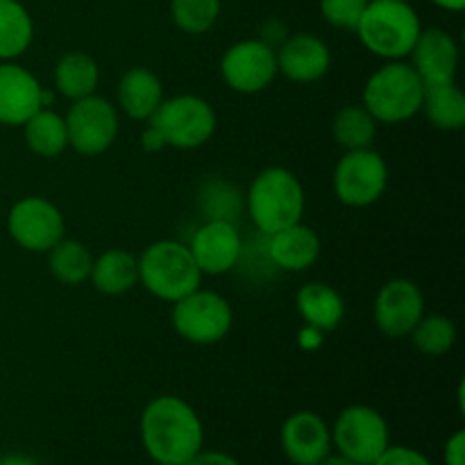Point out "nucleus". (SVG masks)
I'll list each match as a JSON object with an SVG mask.
<instances>
[{"label": "nucleus", "mask_w": 465, "mask_h": 465, "mask_svg": "<svg viewBox=\"0 0 465 465\" xmlns=\"http://www.w3.org/2000/svg\"><path fill=\"white\" fill-rule=\"evenodd\" d=\"M139 434L145 454L159 465H184L204 445L198 411L177 395H157L145 404Z\"/></svg>", "instance_id": "nucleus-1"}, {"label": "nucleus", "mask_w": 465, "mask_h": 465, "mask_svg": "<svg viewBox=\"0 0 465 465\" xmlns=\"http://www.w3.org/2000/svg\"><path fill=\"white\" fill-rule=\"evenodd\" d=\"M420 18L404 0H371L357 25L359 41L375 57L402 62L420 36Z\"/></svg>", "instance_id": "nucleus-2"}, {"label": "nucleus", "mask_w": 465, "mask_h": 465, "mask_svg": "<svg viewBox=\"0 0 465 465\" xmlns=\"http://www.w3.org/2000/svg\"><path fill=\"white\" fill-rule=\"evenodd\" d=\"M248 213L254 227L266 236L295 225L304 213L302 182L289 168H263L250 184Z\"/></svg>", "instance_id": "nucleus-3"}, {"label": "nucleus", "mask_w": 465, "mask_h": 465, "mask_svg": "<svg viewBox=\"0 0 465 465\" xmlns=\"http://www.w3.org/2000/svg\"><path fill=\"white\" fill-rule=\"evenodd\" d=\"M136 262H139L141 286L163 302H177L200 289V282H203V272L189 245L180 241H154L141 252Z\"/></svg>", "instance_id": "nucleus-4"}, {"label": "nucleus", "mask_w": 465, "mask_h": 465, "mask_svg": "<svg viewBox=\"0 0 465 465\" xmlns=\"http://www.w3.org/2000/svg\"><path fill=\"white\" fill-rule=\"evenodd\" d=\"M425 82L411 64L389 62L377 68L363 86V107L377 123L398 125L416 116L422 107Z\"/></svg>", "instance_id": "nucleus-5"}, {"label": "nucleus", "mask_w": 465, "mask_h": 465, "mask_svg": "<svg viewBox=\"0 0 465 465\" xmlns=\"http://www.w3.org/2000/svg\"><path fill=\"white\" fill-rule=\"evenodd\" d=\"M153 130L159 132L163 143L177 150H195L209 143L216 132L218 118L212 104L193 94L163 98L148 118Z\"/></svg>", "instance_id": "nucleus-6"}, {"label": "nucleus", "mask_w": 465, "mask_h": 465, "mask_svg": "<svg viewBox=\"0 0 465 465\" xmlns=\"http://www.w3.org/2000/svg\"><path fill=\"white\" fill-rule=\"evenodd\" d=\"M331 448L357 465H372L391 445L389 422L368 404H350L334 420Z\"/></svg>", "instance_id": "nucleus-7"}, {"label": "nucleus", "mask_w": 465, "mask_h": 465, "mask_svg": "<svg viewBox=\"0 0 465 465\" xmlns=\"http://www.w3.org/2000/svg\"><path fill=\"white\" fill-rule=\"evenodd\" d=\"M173 330L193 345H213L225 339L234 322L230 302L216 291L195 289L173 302Z\"/></svg>", "instance_id": "nucleus-8"}, {"label": "nucleus", "mask_w": 465, "mask_h": 465, "mask_svg": "<svg viewBox=\"0 0 465 465\" xmlns=\"http://www.w3.org/2000/svg\"><path fill=\"white\" fill-rule=\"evenodd\" d=\"M334 195L345 207L363 209L375 204L389 186V166L377 150H345L331 177Z\"/></svg>", "instance_id": "nucleus-9"}, {"label": "nucleus", "mask_w": 465, "mask_h": 465, "mask_svg": "<svg viewBox=\"0 0 465 465\" xmlns=\"http://www.w3.org/2000/svg\"><path fill=\"white\" fill-rule=\"evenodd\" d=\"M64 121H66L68 148L84 157L107 153L116 141L118 127H121L116 104L95 94L73 100Z\"/></svg>", "instance_id": "nucleus-10"}, {"label": "nucleus", "mask_w": 465, "mask_h": 465, "mask_svg": "<svg viewBox=\"0 0 465 465\" xmlns=\"http://www.w3.org/2000/svg\"><path fill=\"white\" fill-rule=\"evenodd\" d=\"M7 232L16 245L30 252H48L64 239L66 221L57 204L41 195H27L14 203L7 213Z\"/></svg>", "instance_id": "nucleus-11"}, {"label": "nucleus", "mask_w": 465, "mask_h": 465, "mask_svg": "<svg viewBox=\"0 0 465 465\" xmlns=\"http://www.w3.org/2000/svg\"><path fill=\"white\" fill-rule=\"evenodd\" d=\"M221 77L236 94H262L277 77L275 50L262 39L236 41L223 53Z\"/></svg>", "instance_id": "nucleus-12"}, {"label": "nucleus", "mask_w": 465, "mask_h": 465, "mask_svg": "<svg viewBox=\"0 0 465 465\" xmlns=\"http://www.w3.org/2000/svg\"><path fill=\"white\" fill-rule=\"evenodd\" d=\"M377 330L389 339H407L425 316V295L416 282L407 277L389 280L375 295L372 304Z\"/></svg>", "instance_id": "nucleus-13"}, {"label": "nucleus", "mask_w": 465, "mask_h": 465, "mask_svg": "<svg viewBox=\"0 0 465 465\" xmlns=\"http://www.w3.org/2000/svg\"><path fill=\"white\" fill-rule=\"evenodd\" d=\"M189 250L203 275L218 277L236 268L241 254H243V239H241V232L236 230L234 221L209 218L204 225L193 232Z\"/></svg>", "instance_id": "nucleus-14"}, {"label": "nucleus", "mask_w": 465, "mask_h": 465, "mask_svg": "<svg viewBox=\"0 0 465 465\" xmlns=\"http://www.w3.org/2000/svg\"><path fill=\"white\" fill-rule=\"evenodd\" d=\"M48 103V94L30 68L0 62V125L23 127Z\"/></svg>", "instance_id": "nucleus-15"}, {"label": "nucleus", "mask_w": 465, "mask_h": 465, "mask_svg": "<svg viewBox=\"0 0 465 465\" xmlns=\"http://www.w3.org/2000/svg\"><path fill=\"white\" fill-rule=\"evenodd\" d=\"M280 443L293 465H318L331 454V430L316 411L291 413L280 431Z\"/></svg>", "instance_id": "nucleus-16"}, {"label": "nucleus", "mask_w": 465, "mask_h": 465, "mask_svg": "<svg viewBox=\"0 0 465 465\" xmlns=\"http://www.w3.org/2000/svg\"><path fill=\"white\" fill-rule=\"evenodd\" d=\"M277 54V73L298 84H312L322 80L331 68V53L325 41L309 32L289 36Z\"/></svg>", "instance_id": "nucleus-17"}, {"label": "nucleus", "mask_w": 465, "mask_h": 465, "mask_svg": "<svg viewBox=\"0 0 465 465\" xmlns=\"http://www.w3.org/2000/svg\"><path fill=\"white\" fill-rule=\"evenodd\" d=\"M411 66L420 75L425 86L454 82L459 68V45L454 36L443 27L420 30L411 50Z\"/></svg>", "instance_id": "nucleus-18"}, {"label": "nucleus", "mask_w": 465, "mask_h": 465, "mask_svg": "<svg viewBox=\"0 0 465 465\" xmlns=\"http://www.w3.org/2000/svg\"><path fill=\"white\" fill-rule=\"evenodd\" d=\"M268 259L286 272H302L321 257V236L302 221L268 236Z\"/></svg>", "instance_id": "nucleus-19"}, {"label": "nucleus", "mask_w": 465, "mask_h": 465, "mask_svg": "<svg viewBox=\"0 0 465 465\" xmlns=\"http://www.w3.org/2000/svg\"><path fill=\"white\" fill-rule=\"evenodd\" d=\"M118 107L132 121L145 123L163 100V86L157 73L145 66H134L125 71L116 86Z\"/></svg>", "instance_id": "nucleus-20"}, {"label": "nucleus", "mask_w": 465, "mask_h": 465, "mask_svg": "<svg viewBox=\"0 0 465 465\" xmlns=\"http://www.w3.org/2000/svg\"><path fill=\"white\" fill-rule=\"evenodd\" d=\"M295 309L307 322V327L327 334L343 322V295L325 282H309L295 293Z\"/></svg>", "instance_id": "nucleus-21"}, {"label": "nucleus", "mask_w": 465, "mask_h": 465, "mask_svg": "<svg viewBox=\"0 0 465 465\" xmlns=\"http://www.w3.org/2000/svg\"><path fill=\"white\" fill-rule=\"evenodd\" d=\"M89 280L98 293L125 295L139 284V262L130 250L112 248L94 259Z\"/></svg>", "instance_id": "nucleus-22"}, {"label": "nucleus", "mask_w": 465, "mask_h": 465, "mask_svg": "<svg viewBox=\"0 0 465 465\" xmlns=\"http://www.w3.org/2000/svg\"><path fill=\"white\" fill-rule=\"evenodd\" d=\"M100 82V66L91 54L73 50L59 57L54 66V89L59 95L73 100L94 95Z\"/></svg>", "instance_id": "nucleus-23"}, {"label": "nucleus", "mask_w": 465, "mask_h": 465, "mask_svg": "<svg viewBox=\"0 0 465 465\" xmlns=\"http://www.w3.org/2000/svg\"><path fill=\"white\" fill-rule=\"evenodd\" d=\"M427 121L440 132H459L465 127V94L457 82L425 86L422 107Z\"/></svg>", "instance_id": "nucleus-24"}, {"label": "nucleus", "mask_w": 465, "mask_h": 465, "mask_svg": "<svg viewBox=\"0 0 465 465\" xmlns=\"http://www.w3.org/2000/svg\"><path fill=\"white\" fill-rule=\"evenodd\" d=\"M35 23L18 0H0V62H16L32 45Z\"/></svg>", "instance_id": "nucleus-25"}, {"label": "nucleus", "mask_w": 465, "mask_h": 465, "mask_svg": "<svg viewBox=\"0 0 465 465\" xmlns=\"http://www.w3.org/2000/svg\"><path fill=\"white\" fill-rule=\"evenodd\" d=\"M23 136H25L27 148L45 159L59 157V154L68 148L66 121H64L62 114L53 112V109L41 107L39 112L23 125Z\"/></svg>", "instance_id": "nucleus-26"}, {"label": "nucleus", "mask_w": 465, "mask_h": 465, "mask_svg": "<svg viewBox=\"0 0 465 465\" xmlns=\"http://www.w3.org/2000/svg\"><path fill=\"white\" fill-rule=\"evenodd\" d=\"M380 123L363 104H345L331 118V136L343 150L372 148Z\"/></svg>", "instance_id": "nucleus-27"}, {"label": "nucleus", "mask_w": 465, "mask_h": 465, "mask_svg": "<svg viewBox=\"0 0 465 465\" xmlns=\"http://www.w3.org/2000/svg\"><path fill=\"white\" fill-rule=\"evenodd\" d=\"M94 257L89 248L75 239H66L53 245L48 250V268L54 280L64 286H80L89 280Z\"/></svg>", "instance_id": "nucleus-28"}, {"label": "nucleus", "mask_w": 465, "mask_h": 465, "mask_svg": "<svg viewBox=\"0 0 465 465\" xmlns=\"http://www.w3.org/2000/svg\"><path fill=\"white\" fill-rule=\"evenodd\" d=\"M409 339L413 348L425 357H443L457 343V325L443 313H430V316L425 313L411 330Z\"/></svg>", "instance_id": "nucleus-29"}, {"label": "nucleus", "mask_w": 465, "mask_h": 465, "mask_svg": "<svg viewBox=\"0 0 465 465\" xmlns=\"http://www.w3.org/2000/svg\"><path fill=\"white\" fill-rule=\"evenodd\" d=\"M221 16V0H171V18L186 35H204Z\"/></svg>", "instance_id": "nucleus-30"}, {"label": "nucleus", "mask_w": 465, "mask_h": 465, "mask_svg": "<svg viewBox=\"0 0 465 465\" xmlns=\"http://www.w3.org/2000/svg\"><path fill=\"white\" fill-rule=\"evenodd\" d=\"M371 0H321V14L330 25L339 30H357Z\"/></svg>", "instance_id": "nucleus-31"}, {"label": "nucleus", "mask_w": 465, "mask_h": 465, "mask_svg": "<svg viewBox=\"0 0 465 465\" xmlns=\"http://www.w3.org/2000/svg\"><path fill=\"white\" fill-rule=\"evenodd\" d=\"M372 465H434L430 459L418 450L407 448V445H389Z\"/></svg>", "instance_id": "nucleus-32"}, {"label": "nucleus", "mask_w": 465, "mask_h": 465, "mask_svg": "<svg viewBox=\"0 0 465 465\" xmlns=\"http://www.w3.org/2000/svg\"><path fill=\"white\" fill-rule=\"evenodd\" d=\"M445 465H465V431H454L443 450Z\"/></svg>", "instance_id": "nucleus-33"}, {"label": "nucleus", "mask_w": 465, "mask_h": 465, "mask_svg": "<svg viewBox=\"0 0 465 465\" xmlns=\"http://www.w3.org/2000/svg\"><path fill=\"white\" fill-rule=\"evenodd\" d=\"M184 465H241L232 454L221 452V450H200L193 459Z\"/></svg>", "instance_id": "nucleus-34"}, {"label": "nucleus", "mask_w": 465, "mask_h": 465, "mask_svg": "<svg viewBox=\"0 0 465 465\" xmlns=\"http://www.w3.org/2000/svg\"><path fill=\"white\" fill-rule=\"evenodd\" d=\"M143 145H145V150H162V148H166V143H163V139L162 136H159V132L157 130H153V127H145V132H143Z\"/></svg>", "instance_id": "nucleus-35"}, {"label": "nucleus", "mask_w": 465, "mask_h": 465, "mask_svg": "<svg viewBox=\"0 0 465 465\" xmlns=\"http://www.w3.org/2000/svg\"><path fill=\"white\" fill-rule=\"evenodd\" d=\"M0 465H39L35 457H30V454H21V452H14V454H7V457L0 459Z\"/></svg>", "instance_id": "nucleus-36"}, {"label": "nucleus", "mask_w": 465, "mask_h": 465, "mask_svg": "<svg viewBox=\"0 0 465 465\" xmlns=\"http://www.w3.org/2000/svg\"><path fill=\"white\" fill-rule=\"evenodd\" d=\"M431 3L445 12H463L465 7V0H431Z\"/></svg>", "instance_id": "nucleus-37"}, {"label": "nucleus", "mask_w": 465, "mask_h": 465, "mask_svg": "<svg viewBox=\"0 0 465 465\" xmlns=\"http://www.w3.org/2000/svg\"><path fill=\"white\" fill-rule=\"evenodd\" d=\"M318 465H357V463L350 461V459H345V457H341V454L336 452V454H330V457L322 459Z\"/></svg>", "instance_id": "nucleus-38"}, {"label": "nucleus", "mask_w": 465, "mask_h": 465, "mask_svg": "<svg viewBox=\"0 0 465 465\" xmlns=\"http://www.w3.org/2000/svg\"><path fill=\"white\" fill-rule=\"evenodd\" d=\"M404 3H411V0H404Z\"/></svg>", "instance_id": "nucleus-39"}, {"label": "nucleus", "mask_w": 465, "mask_h": 465, "mask_svg": "<svg viewBox=\"0 0 465 465\" xmlns=\"http://www.w3.org/2000/svg\"><path fill=\"white\" fill-rule=\"evenodd\" d=\"M154 465H159V463H154Z\"/></svg>", "instance_id": "nucleus-40"}]
</instances>
